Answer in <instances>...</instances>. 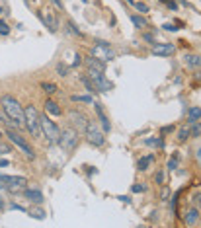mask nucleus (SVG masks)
<instances>
[{"mask_svg":"<svg viewBox=\"0 0 201 228\" xmlns=\"http://www.w3.org/2000/svg\"><path fill=\"white\" fill-rule=\"evenodd\" d=\"M39 125H41V135L47 139V144H57L61 136V129L57 127L47 115H39Z\"/></svg>","mask_w":201,"mask_h":228,"instance_id":"7ed1b4c3","label":"nucleus"},{"mask_svg":"<svg viewBox=\"0 0 201 228\" xmlns=\"http://www.w3.org/2000/svg\"><path fill=\"white\" fill-rule=\"evenodd\" d=\"M86 139L90 144H94V146H102L104 142H105V136H104V133L96 127V123L94 121H88V127H86Z\"/></svg>","mask_w":201,"mask_h":228,"instance_id":"6e6552de","label":"nucleus"},{"mask_svg":"<svg viewBox=\"0 0 201 228\" xmlns=\"http://www.w3.org/2000/svg\"><path fill=\"white\" fill-rule=\"evenodd\" d=\"M8 164H10L8 160H0V168H6V166H8Z\"/></svg>","mask_w":201,"mask_h":228,"instance_id":"79ce46f5","label":"nucleus"},{"mask_svg":"<svg viewBox=\"0 0 201 228\" xmlns=\"http://www.w3.org/2000/svg\"><path fill=\"white\" fill-rule=\"evenodd\" d=\"M68 28H70V31H72V33H76V35H80V33H82V31L74 25V22H68Z\"/></svg>","mask_w":201,"mask_h":228,"instance_id":"72a5a7b5","label":"nucleus"},{"mask_svg":"<svg viewBox=\"0 0 201 228\" xmlns=\"http://www.w3.org/2000/svg\"><path fill=\"white\" fill-rule=\"evenodd\" d=\"M129 2H131V4H135V2H137V0H129Z\"/></svg>","mask_w":201,"mask_h":228,"instance_id":"de8ad7c7","label":"nucleus"},{"mask_svg":"<svg viewBox=\"0 0 201 228\" xmlns=\"http://www.w3.org/2000/svg\"><path fill=\"white\" fill-rule=\"evenodd\" d=\"M0 33H2V35H8L10 33V28L4 22H0Z\"/></svg>","mask_w":201,"mask_h":228,"instance_id":"473e14b6","label":"nucleus"},{"mask_svg":"<svg viewBox=\"0 0 201 228\" xmlns=\"http://www.w3.org/2000/svg\"><path fill=\"white\" fill-rule=\"evenodd\" d=\"M189 136H192V135H189V127H188V123H186V125L180 127V131H178V140H180V142H186Z\"/></svg>","mask_w":201,"mask_h":228,"instance_id":"6ab92c4d","label":"nucleus"},{"mask_svg":"<svg viewBox=\"0 0 201 228\" xmlns=\"http://www.w3.org/2000/svg\"><path fill=\"white\" fill-rule=\"evenodd\" d=\"M53 2H55V4H57V6H59V8L63 10V2H61V0H53Z\"/></svg>","mask_w":201,"mask_h":228,"instance_id":"37998d69","label":"nucleus"},{"mask_svg":"<svg viewBox=\"0 0 201 228\" xmlns=\"http://www.w3.org/2000/svg\"><path fill=\"white\" fill-rule=\"evenodd\" d=\"M8 139L12 140L14 144L18 146V148H20V150H22V152H24V154L28 156V158H31V160L35 158V152H33V148H31V146H29V142H28V140H25L24 136L18 133V129H14V127H8Z\"/></svg>","mask_w":201,"mask_h":228,"instance_id":"423d86ee","label":"nucleus"},{"mask_svg":"<svg viewBox=\"0 0 201 228\" xmlns=\"http://www.w3.org/2000/svg\"><path fill=\"white\" fill-rule=\"evenodd\" d=\"M178 162H180V154L176 152V154L168 160V170H170V172H172V170H176V168H178Z\"/></svg>","mask_w":201,"mask_h":228,"instance_id":"393cba45","label":"nucleus"},{"mask_svg":"<svg viewBox=\"0 0 201 228\" xmlns=\"http://www.w3.org/2000/svg\"><path fill=\"white\" fill-rule=\"evenodd\" d=\"M68 123H70L72 129H76L78 133H84L86 127H88V117L82 113V111L72 109V111H68Z\"/></svg>","mask_w":201,"mask_h":228,"instance_id":"9d476101","label":"nucleus"},{"mask_svg":"<svg viewBox=\"0 0 201 228\" xmlns=\"http://www.w3.org/2000/svg\"><path fill=\"white\" fill-rule=\"evenodd\" d=\"M135 6H137L139 12H149V6H146L145 2H135Z\"/></svg>","mask_w":201,"mask_h":228,"instance_id":"2f4dec72","label":"nucleus"},{"mask_svg":"<svg viewBox=\"0 0 201 228\" xmlns=\"http://www.w3.org/2000/svg\"><path fill=\"white\" fill-rule=\"evenodd\" d=\"M184 65L189 68H199L201 66V57L199 55H184Z\"/></svg>","mask_w":201,"mask_h":228,"instance_id":"dca6fc26","label":"nucleus"},{"mask_svg":"<svg viewBox=\"0 0 201 228\" xmlns=\"http://www.w3.org/2000/svg\"><path fill=\"white\" fill-rule=\"evenodd\" d=\"M0 187H6L12 195H20L28 189V179L22 176H0Z\"/></svg>","mask_w":201,"mask_h":228,"instance_id":"f03ea898","label":"nucleus"},{"mask_svg":"<svg viewBox=\"0 0 201 228\" xmlns=\"http://www.w3.org/2000/svg\"><path fill=\"white\" fill-rule=\"evenodd\" d=\"M117 199H119V201H123V203H129V201H131L129 197H125V195H119V197H117Z\"/></svg>","mask_w":201,"mask_h":228,"instance_id":"a19ab883","label":"nucleus"},{"mask_svg":"<svg viewBox=\"0 0 201 228\" xmlns=\"http://www.w3.org/2000/svg\"><path fill=\"white\" fill-rule=\"evenodd\" d=\"M2 136H4V135H2V131H0V140H2Z\"/></svg>","mask_w":201,"mask_h":228,"instance_id":"49530a36","label":"nucleus"},{"mask_svg":"<svg viewBox=\"0 0 201 228\" xmlns=\"http://www.w3.org/2000/svg\"><path fill=\"white\" fill-rule=\"evenodd\" d=\"M170 133H174V125H166L160 129V135H170Z\"/></svg>","mask_w":201,"mask_h":228,"instance_id":"c756f323","label":"nucleus"},{"mask_svg":"<svg viewBox=\"0 0 201 228\" xmlns=\"http://www.w3.org/2000/svg\"><path fill=\"white\" fill-rule=\"evenodd\" d=\"M24 119H25V127L29 129L31 136L39 139L41 136V125H39V113L33 105H25L24 107Z\"/></svg>","mask_w":201,"mask_h":228,"instance_id":"20e7f679","label":"nucleus"},{"mask_svg":"<svg viewBox=\"0 0 201 228\" xmlns=\"http://www.w3.org/2000/svg\"><path fill=\"white\" fill-rule=\"evenodd\" d=\"M192 201H193V203H195V205H197V207H201V193H195Z\"/></svg>","mask_w":201,"mask_h":228,"instance_id":"c9c22d12","label":"nucleus"},{"mask_svg":"<svg viewBox=\"0 0 201 228\" xmlns=\"http://www.w3.org/2000/svg\"><path fill=\"white\" fill-rule=\"evenodd\" d=\"M0 105H2V109H4V113L8 115L10 119L14 121V125L18 127V129H22V127L25 125V119H24V109H22V105H20V102L16 99L14 96H2L0 98Z\"/></svg>","mask_w":201,"mask_h":228,"instance_id":"f257e3e1","label":"nucleus"},{"mask_svg":"<svg viewBox=\"0 0 201 228\" xmlns=\"http://www.w3.org/2000/svg\"><path fill=\"white\" fill-rule=\"evenodd\" d=\"M92 57L102 62H108V61H113V51L109 49V45L105 43V41H98L96 47H92Z\"/></svg>","mask_w":201,"mask_h":228,"instance_id":"1a4fd4ad","label":"nucleus"},{"mask_svg":"<svg viewBox=\"0 0 201 228\" xmlns=\"http://www.w3.org/2000/svg\"><path fill=\"white\" fill-rule=\"evenodd\" d=\"M189 135L192 136H199L201 135V125L195 121V123H192V129H189Z\"/></svg>","mask_w":201,"mask_h":228,"instance_id":"a878e982","label":"nucleus"},{"mask_svg":"<svg viewBox=\"0 0 201 228\" xmlns=\"http://www.w3.org/2000/svg\"><path fill=\"white\" fill-rule=\"evenodd\" d=\"M80 82L84 84V86H86V90H88V92H90V94H96V92H98V88H96V84H94L92 80H90V76H88V78H86V76H82V78H80Z\"/></svg>","mask_w":201,"mask_h":228,"instance_id":"4be33fe9","label":"nucleus"},{"mask_svg":"<svg viewBox=\"0 0 201 228\" xmlns=\"http://www.w3.org/2000/svg\"><path fill=\"white\" fill-rule=\"evenodd\" d=\"M174 51H176V47L172 43H160V45L152 47V55H156V57H168V55H172Z\"/></svg>","mask_w":201,"mask_h":228,"instance_id":"f8f14e48","label":"nucleus"},{"mask_svg":"<svg viewBox=\"0 0 201 228\" xmlns=\"http://www.w3.org/2000/svg\"><path fill=\"white\" fill-rule=\"evenodd\" d=\"M145 39H146V41H149V43H152V41H154V37H152L150 33H145Z\"/></svg>","mask_w":201,"mask_h":228,"instance_id":"ea45409f","label":"nucleus"},{"mask_svg":"<svg viewBox=\"0 0 201 228\" xmlns=\"http://www.w3.org/2000/svg\"><path fill=\"white\" fill-rule=\"evenodd\" d=\"M41 90H43L45 94H49V96H51V94L57 92V86H55L53 82H43V84H41Z\"/></svg>","mask_w":201,"mask_h":228,"instance_id":"5701e85b","label":"nucleus"},{"mask_svg":"<svg viewBox=\"0 0 201 228\" xmlns=\"http://www.w3.org/2000/svg\"><path fill=\"white\" fill-rule=\"evenodd\" d=\"M28 213H29V216H33V219H37V220H41V219H45V211L43 209H41V207H31V209L28 211Z\"/></svg>","mask_w":201,"mask_h":228,"instance_id":"412c9836","label":"nucleus"},{"mask_svg":"<svg viewBox=\"0 0 201 228\" xmlns=\"http://www.w3.org/2000/svg\"><path fill=\"white\" fill-rule=\"evenodd\" d=\"M160 2H164V4H168V2H170V0H160Z\"/></svg>","mask_w":201,"mask_h":228,"instance_id":"a18cd8bd","label":"nucleus"},{"mask_svg":"<svg viewBox=\"0 0 201 228\" xmlns=\"http://www.w3.org/2000/svg\"><path fill=\"white\" fill-rule=\"evenodd\" d=\"M168 8H170V10H178V4L174 2V0H170V2H168Z\"/></svg>","mask_w":201,"mask_h":228,"instance_id":"58836bf2","label":"nucleus"},{"mask_svg":"<svg viewBox=\"0 0 201 228\" xmlns=\"http://www.w3.org/2000/svg\"><path fill=\"white\" fill-rule=\"evenodd\" d=\"M66 72H68V68L65 65H57V74L59 76H66Z\"/></svg>","mask_w":201,"mask_h":228,"instance_id":"cd10ccee","label":"nucleus"},{"mask_svg":"<svg viewBox=\"0 0 201 228\" xmlns=\"http://www.w3.org/2000/svg\"><path fill=\"white\" fill-rule=\"evenodd\" d=\"M162 28H164V29H168V31H178V28H176L174 24H164Z\"/></svg>","mask_w":201,"mask_h":228,"instance_id":"e433bc0d","label":"nucleus"},{"mask_svg":"<svg viewBox=\"0 0 201 228\" xmlns=\"http://www.w3.org/2000/svg\"><path fill=\"white\" fill-rule=\"evenodd\" d=\"M131 191H133V193H141V191H145V185H133Z\"/></svg>","mask_w":201,"mask_h":228,"instance_id":"f704fd0d","label":"nucleus"},{"mask_svg":"<svg viewBox=\"0 0 201 228\" xmlns=\"http://www.w3.org/2000/svg\"><path fill=\"white\" fill-rule=\"evenodd\" d=\"M39 18L43 20V24L47 25V28H49L51 33H55V31L59 29V20H57V16H55V12H53V10L47 8V10H45V14H39Z\"/></svg>","mask_w":201,"mask_h":228,"instance_id":"9b49d317","label":"nucleus"},{"mask_svg":"<svg viewBox=\"0 0 201 228\" xmlns=\"http://www.w3.org/2000/svg\"><path fill=\"white\" fill-rule=\"evenodd\" d=\"M72 102H84V103H92L94 99H92V96H72Z\"/></svg>","mask_w":201,"mask_h":228,"instance_id":"bb28decb","label":"nucleus"},{"mask_svg":"<svg viewBox=\"0 0 201 228\" xmlns=\"http://www.w3.org/2000/svg\"><path fill=\"white\" fill-rule=\"evenodd\" d=\"M88 76H90V80L96 84L98 92H109V90L113 88V84H112V82L105 80V76H104V70H102V68L88 66Z\"/></svg>","mask_w":201,"mask_h":228,"instance_id":"0eeeda50","label":"nucleus"},{"mask_svg":"<svg viewBox=\"0 0 201 228\" xmlns=\"http://www.w3.org/2000/svg\"><path fill=\"white\" fill-rule=\"evenodd\" d=\"M2 12H4V10H2V6H0V14H2Z\"/></svg>","mask_w":201,"mask_h":228,"instance_id":"09e8293b","label":"nucleus"},{"mask_svg":"<svg viewBox=\"0 0 201 228\" xmlns=\"http://www.w3.org/2000/svg\"><path fill=\"white\" fill-rule=\"evenodd\" d=\"M201 119V107H197V105H193V107L188 109V125L195 123V121Z\"/></svg>","mask_w":201,"mask_h":228,"instance_id":"f3484780","label":"nucleus"},{"mask_svg":"<svg viewBox=\"0 0 201 228\" xmlns=\"http://www.w3.org/2000/svg\"><path fill=\"white\" fill-rule=\"evenodd\" d=\"M197 156H199V160H201V148H199V152H197Z\"/></svg>","mask_w":201,"mask_h":228,"instance_id":"c03bdc74","label":"nucleus"},{"mask_svg":"<svg viewBox=\"0 0 201 228\" xmlns=\"http://www.w3.org/2000/svg\"><path fill=\"white\" fill-rule=\"evenodd\" d=\"M154 181H156V183H160V185L164 183V174L160 172V170H158V172L154 174Z\"/></svg>","mask_w":201,"mask_h":228,"instance_id":"7c9ffc66","label":"nucleus"},{"mask_svg":"<svg viewBox=\"0 0 201 228\" xmlns=\"http://www.w3.org/2000/svg\"><path fill=\"white\" fill-rule=\"evenodd\" d=\"M45 109L49 111V113L57 115V117H59V115H63V109L59 107V103H57V102H53V99H47V102H45Z\"/></svg>","mask_w":201,"mask_h":228,"instance_id":"a211bd4d","label":"nucleus"},{"mask_svg":"<svg viewBox=\"0 0 201 228\" xmlns=\"http://www.w3.org/2000/svg\"><path fill=\"white\" fill-rule=\"evenodd\" d=\"M197 220H199V211H197V207H192V209L186 213V219H184V222H186L188 226H193Z\"/></svg>","mask_w":201,"mask_h":228,"instance_id":"2eb2a0df","label":"nucleus"},{"mask_svg":"<svg viewBox=\"0 0 201 228\" xmlns=\"http://www.w3.org/2000/svg\"><path fill=\"white\" fill-rule=\"evenodd\" d=\"M65 152H72L78 144V131L72 129V127H66V129H63L61 136H59V142H57Z\"/></svg>","mask_w":201,"mask_h":228,"instance_id":"39448f33","label":"nucleus"},{"mask_svg":"<svg viewBox=\"0 0 201 228\" xmlns=\"http://www.w3.org/2000/svg\"><path fill=\"white\" fill-rule=\"evenodd\" d=\"M94 109H96V115H98V119H100V123H102L104 127V131L105 133H109V129H112V125H109V119H108V115H105V111L102 107V103H94Z\"/></svg>","mask_w":201,"mask_h":228,"instance_id":"ddd939ff","label":"nucleus"},{"mask_svg":"<svg viewBox=\"0 0 201 228\" xmlns=\"http://www.w3.org/2000/svg\"><path fill=\"white\" fill-rule=\"evenodd\" d=\"M131 22H133L137 28H146V25H149V24H146V20L141 18V16H131Z\"/></svg>","mask_w":201,"mask_h":228,"instance_id":"b1692460","label":"nucleus"},{"mask_svg":"<svg viewBox=\"0 0 201 228\" xmlns=\"http://www.w3.org/2000/svg\"><path fill=\"white\" fill-rule=\"evenodd\" d=\"M25 197H28L33 205H41L43 203V193L39 191V189H25Z\"/></svg>","mask_w":201,"mask_h":228,"instance_id":"4468645a","label":"nucleus"},{"mask_svg":"<svg viewBox=\"0 0 201 228\" xmlns=\"http://www.w3.org/2000/svg\"><path fill=\"white\" fill-rule=\"evenodd\" d=\"M152 160H154V156H152V154H149V156H142L141 160H139V164H137V166H139L141 172H145V170L152 164Z\"/></svg>","mask_w":201,"mask_h":228,"instance_id":"aec40b11","label":"nucleus"},{"mask_svg":"<svg viewBox=\"0 0 201 228\" xmlns=\"http://www.w3.org/2000/svg\"><path fill=\"white\" fill-rule=\"evenodd\" d=\"M80 65H82V57L76 55V57H74V62H72V66H80Z\"/></svg>","mask_w":201,"mask_h":228,"instance_id":"4c0bfd02","label":"nucleus"},{"mask_svg":"<svg viewBox=\"0 0 201 228\" xmlns=\"http://www.w3.org/2000/svg\"><path fill=\"white\" fill-rule=\"evenodd\" d=\"M10 150H12V148H10L8 144H4V142L0 140V156H2V154H8Z\"/></svg>","mask_w":201,"mask_h":228,"instance_id":"c85d7f7f","label":"nucleus"}]
</instances>
